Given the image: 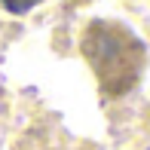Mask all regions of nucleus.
I'll return each instance as SVG.
<instances>
[{
	"label": "nucleus",
	"instance_id": "f257e3e1",
	"mask_svg": "<svg viewBox=\"0 0 150 150\" xmlns=\"http://www.w3.org/2000/svg\"><path fill=\"white\" fill-rule=\"evenodd\" d=\"M80 52L89 61L104 98H122L138 86L147 64V46L129 25L113 18H95L86 25Z\"/></svg>",
	"mask_w": 150,
	"mask_h": 150
},
{
	"label": "nucleus",
	"instance_id": "f03ea898",
	"mask_svg": "<svg viewBox=\"0 0 150 150\" xmlns=\"http://www.w3.org/2000/svg\"><path fill=\"white\" fill-rule=\"evenodd\" d=\"M37 3L40 0H0V6H3L6 12H12V16H25V12H31Z\"/></svg>",
	"mask_w": 150,
	"mask_h": 150
}]
</instances>
